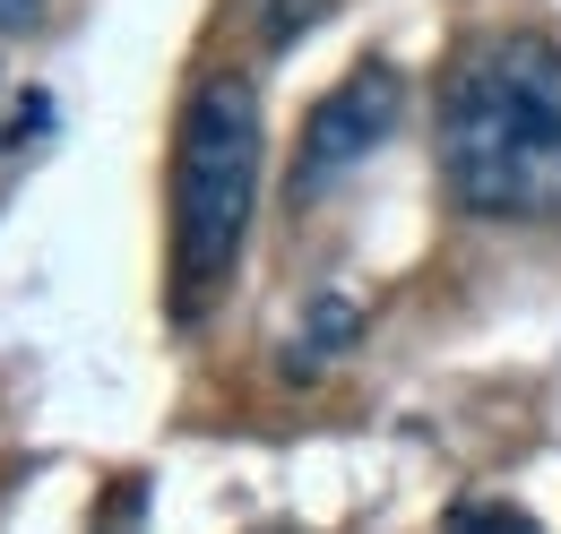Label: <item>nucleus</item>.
Wrapping results in <instances>:
<instances>
[{"mask_svg": "<svg viewBox=\"0 0 561 534\" xmlns=\"http://www.w3.org/2000/svg\"><path fill=\"white\" fill-rule=\"evenodd\" d=\"M440 534H536V518H527V509H510V500H458Z\"/></svg>", "mask_w": 561, "mask_h": 534, "instance_id": "obj_6", "label": "nucleus"}, {"mask_svg": "<svg viewBox=\"0 0 561 534\" xmlns=\"http://www.w3.org/2000/svg\"><path fill=\"white\" fill-rule=\"evenodd\" d=\"M432 164L467 216L492 224L561 216V35L545 26L467 35L432 95Z\"/></svg>", "mask_w": 561, "mask_h": 534, "instance_id": "obj_1", "label": "nucleus"}, {"mask_svg": "<svg viewBox=\"0 0 561 534\" xmlns=\"http://www.w3.org/2000/svg\"><path fill=\"white\" fill-rule=\"evenodd\" d=\"M44 18V0H0V86H9V44Z\"/></svg>", "mask_w": 561, "mask_h": 534, "instance_id": "obj_7", "label": "nucleus"}, {"mask_svg": "<svg viewBox=\"0 0 561 534\" xmlns=\"http://www.w3.org/2000/svg\"><path fill=\"white\" fill-rule=\"evenodd\" d=\"M398 113H407V78L398 61H354L320 104H311V121H302V147H294V199H311V190H329L346 164H363L371 147H389L398 130Z\"/></svg>", "mask_w": 561, "mask_h": 534, "instance_id": "obj_3", "label": "nucleus"}, {"mask_svg": "<svg viewBox=\"0 0 561 534\" xmlns=\"http://www.w3.org/2000/svg\"><path fill=\"white\" fill-rule=\"evenodd\" d=\"M329 9H337V0H242V26H251L260 53H285V44H302Z\"/></svg>", "mask_w": 561, "mask_h": 534, "instance_id": "obj_5", "label": "nucleus"}, {"mask_svg": "<svg viewBox=\"0 0 561 534\" xmlns=\"http://www.w3.org/2000/svg\"><path fill=\"white\" fill-rule=\"evenodd\" d=\"M354 328H363V311H354L346 293H320V302H311V320H302L311 345H294V362H285V371H302V380H311L320 362H337V353L354 345Z\"/></svg>", "mask_w": 561, "mask_h": 534, "instance_id": "obj_4", "label": "nucleus"}, {"mask_svg": "<svg viewBox=\"0 0 561 534\" xmlns=\"http://www.w3.org/2000/svg\"><path fill=\"white\" fill-rule=\"evenodd\" d=\"M260 86L242 69H208L173 121V320H208L233 285L260 207Z\"/></svg>", "mask_w": 561, "mask_h": 534, "instance_id": "obj_2", "label": "nucleus"}]
</instances>
